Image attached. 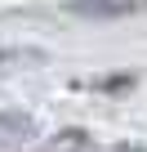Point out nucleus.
Listing matches in <instances>:
<instances>
[{"mask_svg": "<svg viewBox=\"0 0 147 152\" xmlns=\"http://www.w3.org/2000/svg\"><path fill=\"white\" fill-rule=\"evenodd\" d=\"M40 134V121L31 112H0V148H22Z\"/></svg>", "mask_w": 147, "mask_h": 152, "instance_id": "1", "label": "nucleus"}, {"mask_svg": "<svg viewBox=\"0 0 147 152\" xmlns=\"http://www.w3.org/2000/svg\"><path fill=\"white\" fill-rule=\"evenodd\" d=\"M45 152H94V139L85 130H62L45 143Z\"/></svg>", "mask_w": 147, "mask_h": 152, "instance_id": "2", "label": "nucleus"}, {"mask_svg": "<svg viewBox=\"0 0 147 152\" xmlns=\"http://www.w3.org/2000/svg\"><path fill=\"white\" fill-rule=\"evenodd\" d=\"M71 9H80V14H125V9H138V0H76Z\"/></svg>", "mask_w": 147, "mask_h": 152, "instance_id": "3", "label": "nucleus"}, {"mask_svg": "<svg viewBox=\"0 0 147 152\" xmlns=\"http://www.w3.org/2000/svg\"><path fill=\"white\" fill-rule=\"evenodd\" d=\"M0 63H45V49H0Z\"/></svg>", "mask_w": 147, "mask_h": 152, "instance_id": "4", "label": "nucleus"}]
</instances>
